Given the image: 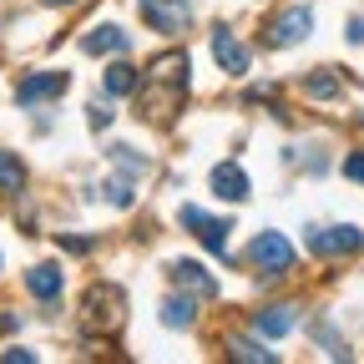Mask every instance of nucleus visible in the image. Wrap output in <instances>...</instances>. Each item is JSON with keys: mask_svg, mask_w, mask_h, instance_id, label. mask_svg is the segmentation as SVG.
<instances>
[{"mask_svg": "<svg viewBox=\"0 0 364 364\" xmlns=\"http://www.w3.org/2000/svg\"><path fill=\"white\" fill-rule=\"evenodd\" d=\"M142 21L162 36H177V31L193 26V6L188 0H142Z\"/></svg>", "mask_w": 364, "mask_h": 364, "instance_id": "5", "label": "nucleus"}, {"mask_svg": "<svg viewBox=\"0 0 364 364\" xmlns=\"http://www.w3.org/2000/svg\"><path fill=\"white\" fill-rule=\"evenodd\" d=\"M253 324H258V334L279 339V334H289V329H294V309H289V304H273V309H263V314L253 318Z\"/></svg>", "mask_w": 364, "mask_h": 364, "instance_id": "14", "label": "nucleus"}, {"mask_svg": "<svg viewBox=\"0 0 364 364\" xmlns=\"http://www.w3.org/2000/svg\"><path fill=\"white\" fill-rule=\"evenodd\" d=\"M228 354H233V359H248V364H279V354L263 349L258 339H228Z\"/></svg>", "mask_w": 364, "mask_h": 364, "instance_id": "17", "label": "nucleus"}, {"mask_svg": "<svg viewBox=\"0 0 364 364\" xmlns=\"http://www.w3.org/2000/svg\"><path fill=\"white\" fill-rule=\"evenodd\" d=\"M107 91H112V97H132V91H142V71L127 66V61L107 66Z\"/></svg>", "mask_w": 364, "mask_h": 364, "instance_id": "15", "label": "nucleus"}, {"mask_svg": "<svg viewBox=\"0 0 364 364\" xmlns=\"http://www.w3.org/2000/svg\"><path fill=\"white\" fill-rule=\"evenodd\" d=\"M193 318H198L193 294H172V299L162 304V324H167V329H193Z\"/></svg>", "mask_w": 364, "mask_h": 364, "instance_id": "13", "label": "nucleus"}, {"mask_svg": "<svg viewBox=\"0 0 364 364\" xmlns=\"http://www.w3.org/2000/svg\"><path fill=\"white\" fill-rule=\"evenodd\" d=\"M0 193H6V198L26 193V167H21V157H11V152H0Z\"/></svg>", "mask_w": 364, "mask_h": 364, "instance_id": "16", "label": "nucleus"}, {"mask_svg": "<svg viewBox=\"0 0 364 364\" xmlns=\"http://www.w3.org/2000/svg\"><path fill=\"white\" fill-rule=\"evenodd\" d=\"M112 162H117V167H127V172H142V167H147L142 157H136V152H127V147H112Z\"/></svg>", "mask_w": 364, "mask_h": 364, "instance_id": "20", "label": "nucleus"}, {"mask_svg": "<svg viewBox=\"0 0 364 364\" xmlns=\"http://www.w3.org/2000/svg\"><path fill=\"white\" fill-rule=\"evenodd\" d=\"M107 203H112V208H132V203H136V193H132V182L112 177V182H107Z\"/></svg>", "mask_w": 364, "mask_h": 364, "instance_id": "19", "label": "nucleus"}, {"mask_svg": "<svg viewBox=\"0 0 364 364\" xmlns=\"http://www.w3.org/2000/svg\"><path fill=\"white\" fill-rule=\"evenodd\" d=\"M61 91H66V76H61V71H36V76H26V81L16 86V102H21V107H36V102L61 97Z\"/></svg>", "mask_w": 364, "mask_h": 364, "instance_id": "9", "label": "nucleus"}, {"mask_svg": "<svg viewBox=\"0 0 364 364\" xmlns=\"http://www.w3.org/2000/svg\"><path fill=\"white\" fill-rule=\"evenodd\" d=\"M61 248H71V253H91V238H71V233H61Z\"/></svg>", "mask_w": 364, "mask_h": 364, "instance_id": "23", "label": "nucleus"}, {"mask_svg": "<svg viewBox=\"0 0 364 364\" xmlns=\"http://www.w3.org/2000/svg\"><path fill=\"white\" fill-rule=\"evenodd\" d=\"M213 56H218V66L228 71V76H243L248 66H253V56H248V46L233 36V26H213Z\"/></svg>", "mask_w": 364, "mask_h": 364, "instance_id": "7", "label": "nucleus"}, {"mask_svg": "<svg viewBox=\"0 0 364 364\" xmlns=\"http://www.w3.org/2000/svg\"><path fill=\"white\" fill-rule=\"evenodd\" d=\"M46 6H71V0H46Z\"/></svg>", "mask_w": 364, "mask_h": 364, "instance_id": "26", "label": "nucleus"}, {"mask_svg": "<svg viewBox=\"0 0 364 364\" xmlns=\"http://www.w3.org/2000/svg\"><path fill=\"white\" fill-rule=\"evenodd\" d=\"M304 91H309V97H318V102H334V97H339V76H334V71H314V76L304 81Z\"/></svg>", "mask_w": 364, "mask_h": 364, "instance_id": "18", "label": "nucleus"}, {"mask_svg": "<svg viewBox=\"0 0 364 364\" xmlns=\"http://www.w3.org/2000/svg\"><path fill=\"white\" fill-rule=\"evenodd\" d=\"M0 359H6V364H36V354H31V349H6Z\"/></svg>", "mask_w": 364, "mask_h": 364, "instance_id": "22", "label": "nucleus"}, {"mask_svg": "<svg viewBox=\"0 0 364 364\" xmlns=\"http://www.w3.org/2000/svg\"><path fill=\"white\" fill-rule=\"evenodd\" d=\"M81 318H86V329L117 334L127 324V294H122V284H91L81 294Z\"/></svg>", "mask_w": 364, "mask_h": 364, "instance_id": "1", "label": "nucleus"}, {"mask_svg": "<svg viewBox=\"0 0 364 364\" xmlns=\"http://www.w3.org/2000/svg\"><path fill=\"white\" fill-rule=\"evenodd\" d=\"M208 188H213L223 203H243V198H248V172H243L238 162H223V167H213Z\"/></svg>", "mask_w": 364, "mask_h": 364, "instance_id": "10", "label": "nucleus"}, {"mask_svg": "<svg viewBox=\"0 0 364 364\" xmlns=\"http://www.w3.org/2000/svg\"><path fill=\"white\" fill-rule=\"evenodd\" d=\"M26 289H31L36 299H46V304H56V299H61V268H56V263H36V268L26 273Z\"/></svg>", "mask_w": 364, "mask_h": 364, "instance_id": "12", "label": "nucleus"}, {"mask_svg": "<svg viewBox=\"0 0 364 364\" xmlns=\"http://www.w3.org/2000/svg\"><path fill=\"white\" fill-rule=\"evenodd\" d=\"M344 177L349 182H364V152H349L344 157Z\"/></svg>", "mask_w": 364, "mask_h": 364, "instance_id": "21", "label": "nucleus"}, {"mask_svg": "<svg viewBox=\"0 0 364 364\" xmlns=\"http://www.w3.org/2000/svg\"><path fill=\"white\" fill-rule=\"evenodd\" d=\"M309 248L318 253V258H349V253H359L364 248V233L359 228H309Z\"/></svg>", "mask_w": 364, "mask_h": 364, "instance_id": "4", "label": "nucleus"}, {"mask_svg": "<svg viewBox=\"0 0 364 364\" xmlns=\"http://www.w3.org/2000/svg\"><path fill=\"white\" fill-rule=\"evenodd\" d=\"M309 31H314V11L309 6H289V11H279L268 21L263 41L268 46H299V41H309Z\"/></svg>", "mask_w": 364, "mask_h": 364, "instance_id": "3", "label": "nucleus"}, {"mask_svg": "<svg viewBox=\"0 0 364 364\" xmlns=\"http://www.w3.org/2000/svg\"><path fill=\"white\" fill-rule=\"evenodd\" d=\"M294 243L284 238V233H258L253 243H248V263L258 268V273H268V279H279V273H289L294 268Z\"/></svg>", "mask_w": 364, "mask_h": 364, "instance_id": "2", "label": "nucleus"}, {"mask_svg": "<svg viewBox=\"0 0 364 364\" xmlns=\"http://www.w3.org/2000/svg\"><path fill=\"white\" fill-rule=\"evenodd\" d=\"M81 51L86 56H112V51H132V41H127V26H97V31H86L81 36Z\"/></svg>", "mask_w": 364, "mask_h": 364, "instance_id": "11", "label": "nucleus"}, {"mask_svg": "<svg viewBox=\"0 0 364 364\" xmlns=\"http://www.w3.org/2000/svg\"><path fill=\"white\" fill-rule=\"evenodd\" d=\"M349 41H354V46L364 41V16H354V21H349Z\"/></svg>", "mask_w": 364, "mask_h": 364, "instance_id": "25", "label": "nucleus"}, {"mask_svg": "<svg viewBox=\"0 0 364 364\" xmlns=\"http://www.w3.org/2000/svg\"><path fill=\"white\" fill-rule=\"evenodd\" d=\"M167 279H172L182 294H193V299H213V294H218L213 273H208L203 263H193V258H177V263H167Z\"/></svg>", "mask_w": 364, "mask_h": 364, "instance_id": "8", "label": "nucleus"}, {"mask_svg": "<svg viewBox=\"0 0 364 364\" xmlns=\"http://www.w3.org/2000/svg\"><path fill=\"white\" fill-rule=\"evenodd\" d=\"M182 223H188L193 228V238L208 248V253H228V228H233V223H228V218H208L203 208H182Z\"/></svg>", "mask_w": 364, "mask_h": 364, "instance_id": "6", "label": "nucleus"}, {"mask_svg": "<svg viewBox=\"0 0 364 364\" xmlns=\"http://www.w3.org/2000/svg\"><path fill=\"white\" fill-rule=\"evenodd\" d=\"M91 122H97V127H107V122H112V107H102V102H97V107H91Z\"/></svg>", "mask_w": 364, "mask_h": 364, "instance_id": "24", "label": "nucleus"}]
</instances>
